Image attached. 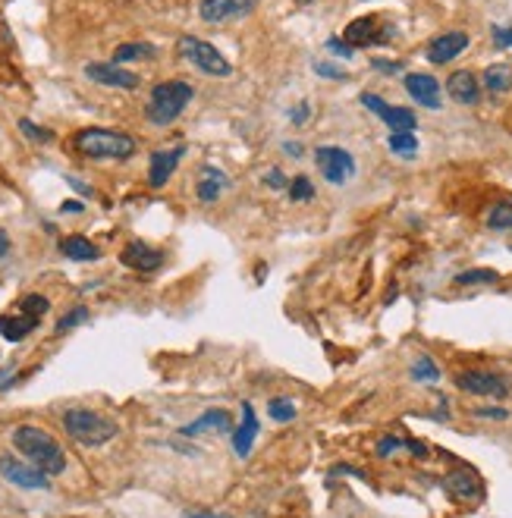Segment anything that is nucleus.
<instances>
[{"instance_id": "f257e3e1", "label": "nucleus", "mask_w": 512, "mask_h": 518, "mask_svg": "<svg viewBox=\"0 0 512 518\" xmlns=\"http://www.w3.org/2000/svg\"><path fill=\"white\" fill-rule=\"evenodd\" d=\"M13 446L26 455L28 462L42 468L48 477L60 475L66 468V455L64 449L57 446V440L50 434H44L42 428H32V424H22L13 430Z\"/></svg>"}, {"instance_id": "f03ea898", "label": "nucleus", "mask_w": 512, "mask_h": 518, "mask_svg": "<svg viewBox=\"0 0 512 518\" xmlns=\"http://www.w3.org/2000/svg\"><path fill=\"white\" fill-rule=\"evenodd\" d=\"M195 88L183 79H170V82H157L151 88V98H148L145 107V117L148 123H155V126H170L176 119L183 117L186 104L192 101Z\"/></svg>"}, {"instance_id": "7ed1b4c3", "label": "nucleus", "mask_w": 512, "mask_h": 518, "mask_svg": "<svg viewBox=\"0 0 512 518\" xmlns=\"http://www.w3.org/2000/svg\"><path fill=\"white\" fill-rule=\"evenodd\" d=\"M76 148L85 157H98V161H126L135 155V139L117 129H82L76 135Z\"/></svg>"}, {"instance_id": "20e7f679", "label": "nucleus", "mask_w": 512, "mask_h": 518, "mask_svg": "<svg viewBox=\"0 0 512 518\" xmlns=\"http://www.w3.org/2000/svg\"><path fill=\"white\" fill-rule=\"evenodd\" d=\"M64 428L82 446H104L119 434L117 421L104 418V415L92 412V408H70L64 412Z\"/></svg>"}, {"instance_id": "39448f33", "label": "nucleus", "mask_w": 512, "mask_h": 518, "mask_svg": "<svg viewBox=\"0 0 512 518\" xmlns=\"http://www.w3.org/2000/svg\"><path fill=\"white\" fill-rule=\"evenodd\" d=\"M176 50H180V57H183L186 64H192L195 70H202L204 76H230L233 66L230 60H226L224 54H220L214 44L202 42V38L195 35H183L180 38V44H176Z\"/></svg>"}, {"instance_id": "423d86ee", "label": "nucleus", "mask_w": 512, "mask_h": 518, "mask_svg": "<svg viewBox=\"0 0 512 518\" xmlns=\"http://www.w3.org/2000/svg\"><path fill=\"white\" fill-rule=\"evenodd\" d=\"M315 164L321 170V176L330 186H346L355 176V157L337 145H321L315 151Z\"/></svg>"}, {"instance_id": "0eeeda50", "label": "nucleus", "mask_w": 512, "mask_h": 518, "mask_svg": "<svg viewBox=\"0 0 512 518\" xmlns=\"http://www.w3.org/2000/svg\"><path fill=\"white\" fill-rule=\"evenodd\" d=\"M0 475L7 477L10 484H16V487H22V491H48V475L32 462H19L13 455L0 459Z\"/></svg>"}, {"instance_id": "6e6552de", "label": "nucleus", "mask_w": 512, "mask_h": 518, "mask_svg": "<svg viewBox=\"0 0 512 518\" xmlns=\"http://www.w3.org/2000/svg\"><path fill=\"white\" fill-rule=\"evenodd\" d=\"M394 28H386L378 16H362V19H352L343 32V42H349L352 48H368V44L390 42Z\"/></svg>"}, {"instance_id": "1a4fd4ad", "label": "nucleus", "mask_w": 512, "mask_h": 518, "mask_svg": "<svg viewBox=\"0 0 512 518\" xmlns=\"http://www.w3.org/2000/svg\"><path fill=\"white\" fill-rule=\"evenodd\" d=\"M456 386L462 392H471V396H491V400H503L506 392H509V386H506V380L500 377V374L493 371H462L456 377Z\"/></svg>"}, {"instance_id": "9d476101", "label": "nucleus", "mask_w": 512, "mask_h": 518, "mask_svg": "<svg viewBox=\"0 0 512 518\" xmlns=\"http://www.w3.org/2000/svg\"><path fill=\"white\" fill-rule=\"evenodd\" d=\"M362 104L368 107V110L374 113V117H380L390 126V133L394 129H402V133H412L415 126H418V119H415V113L409 110V107H394V104H386L384 98H378V95H362Z\"/></svg>"}, {"instance_id": "9b49d317", "label": "nucleus", "mask_w": 512, "mask_h": 518, "mask_svg": "<svg viewBox=\"0 0 512 518\" xmlns=\"http://www.w3.org/2000/svg\"><path fill=\"white\" fill-rule=\"evenodd\" d=\"M255 10V0H202L198 4V16L208 26H220V22H230L246 16Z\"/></svg>"}, {"instance_id": "f8f14e48", "label": "nucleus", "mask_w": 512, "mask_h": 518, "mask_svg": "<svg viewBox=\"0 0 512 518\" xmlns=\"http://www.w3.org/2000/svg\"><path fill=\"white\" fill-rule=\"evenodd\" d=\"M85 76L92 79V82L104 85V88H123V91H133L139 88V76H135L133 70H126V66L119 64H88L85 66Z\"/></svg>"}, {"instance_id": "ddd939ff", "label": "nucleus", "mask_w": 512, "mask_h": 518, "mask_svg": "<svg viewBox=\"0 0 512 518\" xmlns=\"http://www.w3.org/2000/svg\"><path fill=\"white\" fill-rule=\"evenodd\" d=\"M233 430V415L226 408H208L198 415L192 424L180 428V437H198V434H230Z\"/></svg>"}, {"instance_id": "4468645a", "label": "nucleus", "mask_w": 512, "mask_h": 518, "mask_svg": "<svg viewBox=\"0 0 512 518\" xmlns=\"http://www.w3.org/2000/svg\"><path fill=\"white\" fill-rule=\"evenodd\" d=\"M183 157H186V145H176V148H170V151H155V155H151V164H148V182H151L155 189L167 186V179L176 173V167H180Z\"/></svg>"}, {"instance_id": "2eb2a0df", "label": "nucleus", "mask_w": 512, "mask_h": 518, "mask_svg": "<svg viewBox=\"0 0 512 518\" xmlns=\"http://www.w3.org/2000/svg\"><path fill=\"white\" fill-rule=\"evenodd\" d=\"M406 91L415 104L428 107V110H437V107H440V85H437V79L428 76V72H409Z\"/></svg>"}, {"instance_id": "dca6fc26", "label": "nucleus", "mask_w": 512, "mask_h": 518, "mask_svg": "<svg viewBox=\"0 0 512 518\" xmlns=\"http://www.w3.org/2000/svg\"><path fill=\"white\" fill-rule=\"evenodd\" d=\"M469 48V35L465 32H443L428 44V60L431 64H449L456 60L462 50Z\"/></svg>"}, {"instance_id": "f3484780", "label": "nucleus", "mask_w": 512, "mask_h": 518, "mask_svg": "<svg viewBox=\"0 0 512 518\" xmlns=\"http://www.w3.org/2000/svg\"><path fill=\"white\" fill-rule=\"evenodd\" d=\"M119 261L126 267H133V270H157V267L164 264V255L157 252V248H151L148 242H129L126 248H123V255H119Z\"/></svg>"}, {"instance_id": "a211bd4d", "label": "nucleus", "mask_w": 512, "mask_h": 518, "mask_svg": "<svg viewBox=\"0 0 512 518\" xmlns=\"http://www.w3.org/2000/svg\"><path fill=\"white\" fill-rule=\"evenodd\" d=\"M447 91L456 104H478V101H481V85H478L475 72H469V70L453 72V76L447 79Z\"/></svg>"}, {"instance_id": "6ab92c4d", "label": "nucleus", "mask_w": 512, "mask_h": 518, "mask_svg": "<svg viewBox=\"0 0 512 518\" xmlns=\"http://www.w3.org/2000/svg\"><path fill=\"white\" fill-rule=\"evenodd\" d=\"M226 186H230V176H226L224 170L204 164L202 173H198V189H195L198 202H204V204H208V202H218V198L226 192Z\"/></svg>"}, {"instance_id": "aec40b11", "label": "nucleus", "mask_w": 512, "mask_h": 518, "mask_svg": "<svg viewBox=\"0 0 512 518\" xmlns=\"http://www.w3.org/2000/svg\"><path fill=\"white\" fill-rule=\"evenodd\" d=\"M255 437H258V415H255L252 402H246V406H242V424H239L236 434H233V449H236L239 459H246V455L252 453Z\"/></svg>"}, {"instance_id": "412c9836", "label": "nucleus", "mask_w": 512, "mask_h": 518, "mask_svg": "<svg viewBox=\"0 0 512 518\" xmlns=\"http://www.w3.org/2000/svg\"><path fill=\"white\" fill-rule=\"evenodd\" d=\"M443 487H447L449 493L456 499H478L481 497V481H478L471 471H453V475L443 481Z\"/></svg>"}, {"instance_id": "4be33fe9", "label": "nucleus", "mask_w": 512, "mask_h": 518, "mask_svg": "<svg viewBox=\"0 0 512 518\" xmlns=\"http://www.w3.org/2000/svg\"><path fill=\"white\" fill-rule=\"evenodd\" d=\"M42 321H35V317H28V315H13V317H0V337L10 339V343H19V339H26L32 330L38 327Z\"/></svg>"}, {"instance_id": "5701e85b", "label": "nucleus", "mask_w": 512, "mask_h": 518, "mask_svg": "<svg viewBox=\"0 0 512 518\" xmlns=\"http://www.w3.org/2000/svg\"><path fill=\"white\" fill-rule=\"evenodd\" d=\"M60 252L70 261H98L101 258V248L85 236H66L64 242H60Z\"/></svg>"}, {"instance_id": "b1692460", "label": "nucleus", "mask_w": 512, "mask_h": 518, "mask_svg": "<svg viewBox=\"0 0 512 518\" xmlns=\"http://www.w3.org/2000/svg\"><path fill=\"white\" fill-rule=\"evenodd\" d=\"M157 57V48L148 42H129V44H119L117 50H113V64H129V60H155Z\"/></svg>"}, {"instance_id": "393cba45", "label": "nucleus", "mask_w": 512, "mask_h": 518, "mask_svg": "<svg viewBox=\"0 0 512 518\" xmlns=\"http://www.w3.org/2000/svg\"><path fill=\"white\" fill-rule=\"evenodd\" d=\"M485 88L491 95H506L512 88V64H493L485 70Z\"/></svg>"}, {"instance_id": "a878e982", "label": "nucleus", "mask_w": 512, "mask_h": 518, "mask_svg": "<svg viewBox=\"0 0 512 518\" xmlns=\"http://www.w3.org/2000/svg\"><path fill=\"white\" fill-rule=\"evenodd\" d=\"M386 145H390V151H394V155L412 157L415 151H418V135L402 133V129H394V133H390V139H386Z\"/></svg>"}, {"instance_id": "bb28decb", "label": "nucleus", "mask_w": 512, "mask_h": 518, "mask_svg": "<svg viewBox=\"0 0 512 518\" xmlns=\"http://www.w3.org/2000/svg\"><path fill=\"white\" fill-rule=\"evenodd\" d=\"M267 415H271L277 424H287V421H293L299 412H295V402L289 400V396H277V400L267 402Z\"/></svg>"}, {"instance_id": "cd10ccee", "label": "nucleus", "mask_w": 512, "mask_h": 518, "mask_svg": "<svg viewBox=\"0 0 512 518\" xmlns=\"http://www.w3.org/2000/svg\"><path fill=\"white\" fill-rule=\"evenodd\" d=\"M487 226L491 230H512V202H497L487 210Z\"/></svg>"}, {"instance_id": "c85d7f7f", "label": "nucleus", "mask_w": 512, "mask_h": 518, "mask_svg": "<svg viewBox=\"0 0 512 518\" xmlns=\"http://www.w3.org/2000/svg\"><path fill=\"white\" fill-rule=\"evenodd\" d=\"M48 309H50V301L44 299V295H38V293L26 295V299L19 301V311H22V315L35 317V321H42V317H44V311H48Z\"/></svg>"}, {"instance_id": "c756f323", "label": "nucleus", "mask_w": 512, "mask_h": 518, "mask_svg": "<svg viewBox=\"0 0 512 518\" xmlns=\"http://www.w3.org/2000/svg\"><path fill=\"white\" fill-rule=\"evenodd\" d=\"M500 273L497 270H465L456 277V286H475V283H497Z\"/></svg>"}, {"instance_id": "7c9ffc66", "label": "nucleus", "mask_w": 512, "mask_h": 518, "mask_svg": "<svg viewBox=\"0 0 512 518\" xmlns=\"http://www.w3.org/2000/svg\"><path fill=\"white\" fill-rule=\"evenodd\" d=\"M289 198H293V202H309V198H315V186H311L309 176H295V179L289 182Z\"/></svg>"}, {"instance_id": "2f4dec72", "label": "nucleus", "mask_w": 512, "mask_h": 518, "mask_svg": "<svg viewBox=\"0 0 512 518\" xmlns=\"http://www.w3.org/2000/svg\"><path fill=\"white\" fill-rule=\"evenodd\" d=\"M85 321H88V309H85V305H79V309H73L70 315L57 321V333H66V330L79 327V324H85Z\"/></svg>"}, {"instance_id": "473e14b6", "label": "nucleus", "mask_w": 512, "mask_h": 518, "mask_svg": "<svg viewBox=\"0 0 512 518\" xmlns=\"http://www.w3.org/2000/svg\"><path fill=\"white\" fill-rule=\"evenodd\" d=\"M412 377L415 380H431V384H434V380L440 377V371H437V364L431 362V358H418V362L412 364Z\"/></svg>"}, {"instance_id": "72a5a7b5", "label": "nucleus", "mask_w": 512, "mask_h": 518, "mask_svg": "<svg viewBox=\"0 0 512 518\" xmlns=\"http://www.w3.org/2000/svg\"><path fill=\"white\" fill-rule=\"evenodd\" d=\"M19 129H22V133H26L32 141H42V145L54 141V133H50V129H44V126H35L32 119H19Z\"/></svg>"}, {"instance_id": "f704fd0d", "label": "nucleus", "mask_w": 512, "mask_h": 518, "mask_svg": "<svg viewBox=\"0 0 512 518\" xmlns=\"http://www.w3.org/2000/svg\"><path fill=\"white\" fill-rule=\"evenodd\" d=\"M491 35H493V44H497V48H512V28L493 26Z\"/></svg>"}, {"instance_id": "c9c22d12", "label": "nucleus", "mask_w": 512, "mask_h": 518, "mask_svg": "<svg viewBox=\"0 0 512 518\" xmlns=\"http://www.w3.org/2000/svg\"><path fill=\"white\" fill-rule=\"evenodd\" d=\"M402 446H406V440H400V437H384V440L378 443V455H390Z\"/></svg>"}, {"instance_id": "e433bc0d", "label": "nucleus", "mask_w": 512, "mask_h": 518, "mask_svg": "<svg viewBox=\"0 0 512 518\" xmlns=\"http://www.w3.org/2000/svg\"><path fill=\"white\" fill-rule=\"evenodd\" d=\"M264 186H271V189H287V186H289V182H287V176H283L280 173V170H267V173H264Z\"/></svg>"}, {"instance_id": "4c0bfd02", "label": "nucleus", "mask_w": 512, "mask_h": 518, "mask_svg": "<svg viewBox=\"0 0 512 518\" xmlns=\"http://www.w3.org/2000/svg\"><path fill=\"white\" fill-rule=\"evenodd\" d=\"M315 72L317 76H327V79H346L349 76V72L340 70V66H333V64H315Z\"/></svg>"}, {"instance_id": "58836bf2", "label": "nucleus", "mask_w": 512, "mask_h": 518, "mask_svg": "<svg viewBox=\"0 0 512 518\" xmlns=\"http://www.w3.org/2000/svg\"><path fill=\"white\" fill-rule=\"evenodd\" d=\"M327 48L333 50V54H340V57H352V50H355V48H352L349 42H340V38H330V42H327Z\"/></svg>"}, {"instance_id": "ea45409f", "label": "nucleus", "mask_w": 512, "mask_h": 518, "mask_svg": "<svg viewBox=\"0 0 512 518\" xmlns=\"http://www.w3.org/2000/svg\"><path fill=\"white\" fill-rule=\"evenodd\" d=\"M478 418H506V412L503 408H478Z\"/></svg>"}, {"instance_id": "a19ab883", "label": "nucleus", "mask_w": 512, "mask_h": 518, "mask_svg": "<svg viewBox=\"0 0 512 518\" xmlns=\"http://www.w3.org/2000/svg\"><path fill=\"white\" fill-rule=\"evenodd\" d=\"M289 119H293V123H305V119H309V104L295 107V113H289Z\"/></svg>"}, {"instance_id": "79ce46f5", "label": "nucleus", "mask_w": 512, "mask_h": 518, "mask_svg": "<svg viewBox=\"0 0 512 518\" xmlns=\"http://www.w3.org/2000/svg\"><path fill=\"white\" fill-rule=\"evenodd\" d=\"M183 518H230L226 512H186Z\"/></svg>"}, {"instance_id": "37998d69", "label": "nucleus", "mask_w": 512, "mask_h": 518, "mask_svg": "<svg viewBox=\"0 0 512 518\" xmlns=\"http://www.w3.org/2000/svg\"><path fill=\"white\" fill-rule=\"evenodd\" d=\"M374 66H378V70H384V72H400L402 70L400 64H384V60H374Z\"/></svg>"}, {"instance_id": "c03bdc74", "label": "nucleus", "mask_w": 512, "mask_h": 518, "mask_svg": "<svg viewBox=\"0 0 512 518\" xmlns=\"http://www.w3.org/2000/svg\"><path fill=\"white\" fill-rule=\"evenodd\" d=\"M60 210H64V214H79V210H82V204H79V202H64V204H60Z\"/></svg>"}, {"instance_id": "a18cd8bd", "label": "nucleus", "mask_w": 512, "mask_h": 518, "mask_svg": "<svg viewBox=\"0 0 512 518\" xmlns=\"http://www.w3.org/2000/svg\"><path fill=\"white\" fill-rule=\"evenodd\" d=\"M7 252H10V236L4 230H0V258H4Z\"/></svg>"}, {"instance_id": "49530a36", "label": "nucleus", "mask_w": 512, "mask_h": 518, "mask_svg": "<svg viewBox=\"0 0 512 518\" xmlns=\"http://www.w3.org/2000/svg\"><path fill=\"white\" fill-rule=\"evenodd\" d=\"M283 151H287V155H293V157H299V155H302V145H293V141H287V145H283Z\"/></svg>"}, {"instance_id": "de8ad7c7", "label": "nucleus", "mask_w": 512, "mask_h": 518, "mask_svg": "<svg viewBox=\"0 0 512 518\" xmlns=\"http://www.w3.org/2000/svg\"><path fill=\"white\" fill-rule=\"evenodd\" d=\"M302 4H309V0H302Z\"/></svg>"}]
</instances>
